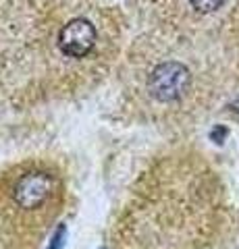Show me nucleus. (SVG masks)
I'll use <instances>...</instances> for the list:
<instances>
[{
	"label": "nucleus",
	"mask_w": 239,
	"mask_h": 249,
	"mask_svg": "<svg viewBox=\"0 0 239 249\" xmlns=\"http://www.w3.org/2000/svg\"><path fill=\"white\" fill-rule=\"evenodd\" d=\"M191 75L181 62H163L152 71L148 79L150 96L158 102H175L189 89Z\"/></svg>",
	"instance_id": "f257e3e1"
},
{
	"label": "nucleus",
	"mask_w": 239,
	"mask_h": 249,
	"mask_svg": "<svg viewBox=\"0 0 239 249\" xmlns=\"http://www.w3.org/2000/svg\"><path fill=\"white\" fill-rule=\"evenodd\" d=\"M52 189H55V181L48 173L32 170V173H25L17 181L13 189V199L19 208L36 210L52 196Z\"/></svg>",
	"instance_id": "f03ea898"
},
{
	"label": "nucleus",
	"mask_w": 239,
	"mask_h": 249,
	"mask_svg": "<svg viewBox=\"0 0 239 249\" xmlns=\"http://www.w3.org/2000/svg\"><path fill=\"white\" fill-rule=\"evenodd\" d=\"M60 50L71 58H83L96 44V29L88 19H73L60 31Z\"/></svg>",
	"instance_id": "7ed1b4c3"
},
{
	"label": "nucleus",
	"mask_w": 239,
	"mask_h": 249,
	"mask_svg": "<svg viewBox=\"0 0 239 249\" xmlns=\"http://www.w3.org/2000/svg\"><path fill=\"white\" fill-rule=\"evenodd\" d=\"M189 2L200 13H214L225 4V0H189Z\"/></svg>",
	"instance_id": "20e7f679"
},
{
	"label": "nucleus",
	"mask_w": 239,
	"mask_h": 249,
	"mask_svg": "<svg viewBox=\"0 0 239 249\" xmlns=\"http://www.w3.org/2000/svg\"><path fill=\"white\" fill-rule=\"evenodd\" d=\"M227 135H229V129H227V127H222V124H217V127L210 131V139H212L214 143H219V145L225 142V137H227Z\"/></svg>",
	"instance_id": "39448f33"
},
{
	"label": "nucleus",
	"mask_w": 239,
	"mask_h": 249,
	"mask_svg": "<svg viewBox=\"0 0 239 249\" xmlns=\"http://www.w3.org/2000/svg\"><path fill=\"white\" fill-rule=\"evenodd\" d=\"M231 110H233V112H237V114H239V98L235 100L233 104H231Z\"/></svg>",
	"instance_id": "423d86ee"
}]
</instances>
